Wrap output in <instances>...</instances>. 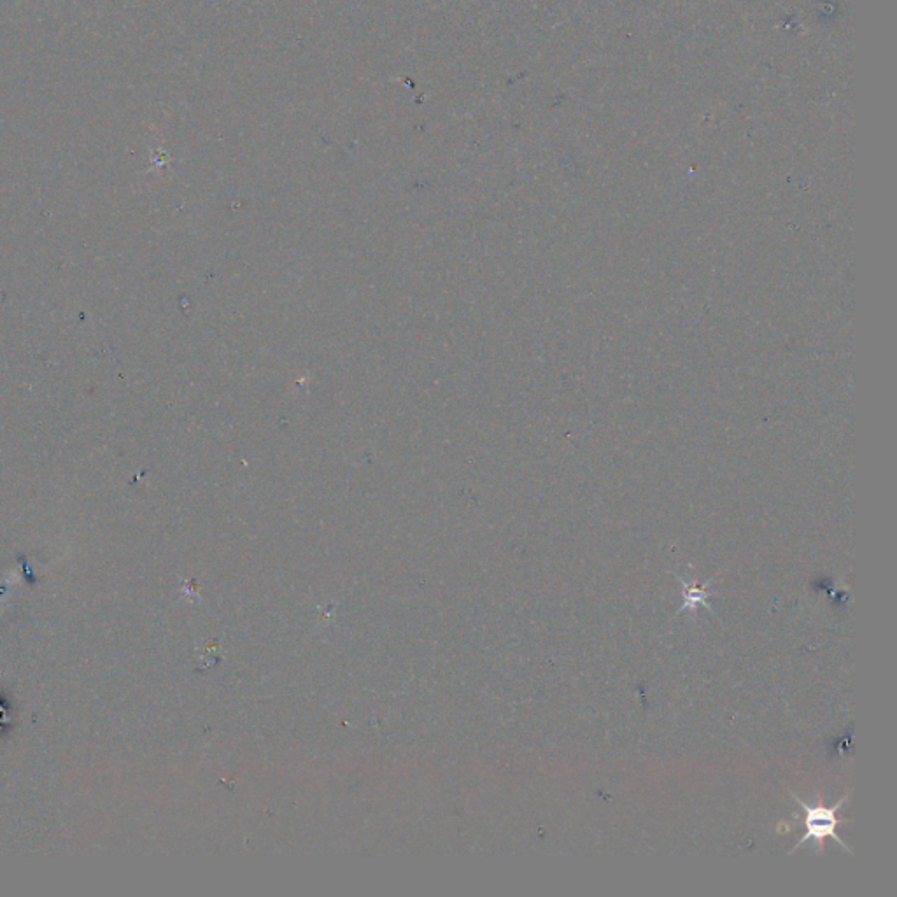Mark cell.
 <instances>
[{"label": "cell", "instance_id": "cell-2", "mask_svg": "<svg viewBox=\"0 0 897 897\" xmlns=\"http://www.w3.org/2000/svg\"><path fill=\"white\" fill-rule=\"evenodd\" d=\"M675 577L680 580V584H682V607L679 608V612L677 615L682 614V612H691V614H696V610L701 607L708 608L710 612H714L712 607H710V603H708V598L712 596V593L708 591V587L710 584L714 582L715 577H710L707 582H696V580H691V582H687L682 575H677L675 573Z\"/></svg>", "mask_w": 897, "mask_h": 897}, {"label": "cell", "instance_id": "cell-1", "mask_svg": "<svg viewBox=\"0 0 897 897\" xmlns=\"http://www.w3.org/2000/svg\"><path fill=\"white\" fill-rule=\"evenodd\" d=\"M792 798L796 799V803L805 810L806 834L801 838V841H798V843L794 845V848L789 852V855L794 854L796 850H799L805 843L812 840L815 841V845H817V847H815V852L820 854L822 848H824V840H827V838H833L838 845H841L843 850H847L848 855H852V850H850V848L843 843L840 836L836 834V829L840 826L838 810H840L841 806L847 803L848 792L834 806L806 805L805 801L799 799L796 794H792Z\"/></svg>", "mask_w": 897, "mask_h": 897}]
</instances>
